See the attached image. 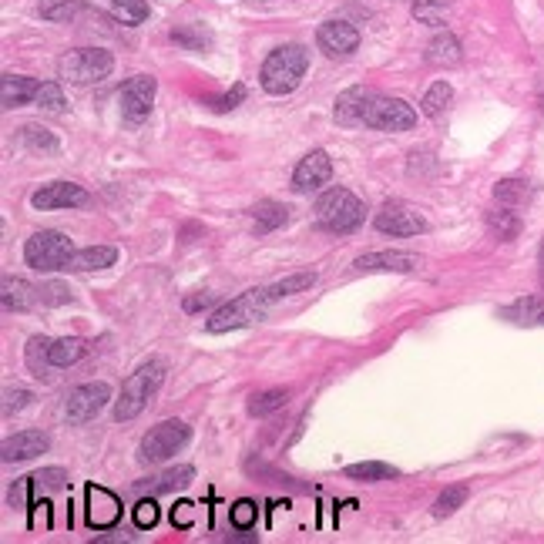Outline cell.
<instances>
[{"label": "cell", "instance_id": "1", "mask_svg": "<svg viewBox=\"0 0 544 544\" xmlns=\"http://www.w3.org/2000/svg\"><path fill=\"white\" fill-rule=\"evenodd\" d=\"M306 68H309V51L303 44H283V48H276L262 61L259 81L269 95H293L299 81L306 78Z\"/></svg>", "mask_w": 544, "mask_h": 544}, {"label": "cell", "instance_id": "2", "mask_svg": "<svg viewBox=\"0 0 544 544\" xmlns=\"http://www.w3.org/2000/svg\"><path fill=\"white\" fill-rule=\"evenodd\" d=\"M165 380V363L162 360H148L142 363L121 387L118 400H115V420L125 424V420H135L142 410L148 407V400L155 397V390L162 387Z\"/></svg>", "mask_w": 544, "mask_h": 544}, {"label": "cell", "instance_id": "3", "mask_svg": "<svg viewBox=\"0 0 544 544\" xmlns=\"http://www.w3.org/2000/svg\"><path fill=\"white\" fill-rule=\"evenodd\" d=\"M316 222H320L326 232L350 236V232H356L367 222V205L356 199L350 189H330L316 202Z\"/></svg>", "mask_w": 544, "mask_h": 544}, {"label": "cell", "instance_id": "4", "mask_svg": "<svg viewBox=\"0 0 544 544\" xmlns=\"http://www.w3.org/2000/svg\"><path fill=\"white\" fill-rule=\"evenodd\" d=\"M272 306L269 299V289L259 286V289H246L242 296H236L232 303L219 306L215 313L205 320V330L209 333H229V330H242V326L256 323L266 316V309Z\"/></svg>", "mask_w": 544, "mask_h": 544}, {"label": "cell", "instance_id": "5", "mask_svg": "<svg viewBox=\"0 0 544 544\" xmlns=\"http://www.w3.org/2000/svg\"><path fill=\"white\" fill-rule=\"evenodd\" d=\"M74 242L64 236V232H54V229H44V232H34L24 246V262L37 272H58V269H68V262L74 256Z\"/></svg>", "mask_w": 544, "mask_h": 544}, {"label": "cell", "instance_id": "6", "mask_svg": "<svg viewBox=\"0 0 544 544\" xmlns=\"http://www.w3.org/2000/svg\"><path fill=\"white\" fill-rule=\"evenodd\" d=\"M111 71H115V58H111V51L105 48H78V51H68L58 61V74L71 84L105 81Z\"/></svg>", "mask_w": 544, "mask_h": 544}, {"label": "cell", "instance_id": "7", "mask_svg": "<svg viewBox=\"0 0 544 544\" xmlns=\"http://www.w3.org/2000/svg\"><path fill=\"white\" fill-rule=\"evenodd\" d=\"M189 437H192V427L185 424V420H162V424L152 427L142 437L138 457H142L145 464H162V461L175 457L178 450L189 444Z\"/></svg>", "mask_w": 544, "mask_h": 544}, {"label": "cell", "instance_id": "8", "mask_svg": "<svg viewBox=\"0 0 544 544\" xmlns=\"http://www.w3.org/2000/svg\"><path fill=\"white\" fill-rule=\"evenodd\" d=\"M363 128L373 131H414L417 128V111L400 98H387L373 91L367 115H363Z\"/></svg>", "mask_w": 544, "mask_h": 544}, {"label": "cell", "instance_id": "9", "mask_svg": "<svg viewBox=\"0 0 544 544\" xmlns=\"http://www.w3.org/2000/svg\"><path fill=\"white\" fill-rule=\"evenodd\" d=\"M155 91H158V84H155V78H148V74H135V78L121 88V115H125V125H131V128L145 125L148 115H152V105H155Z\"/></svg>", "mask_w": 544, "mask_h": 544}, {"label": "cell", "instance_id": "10", "mask_svg": "<svg viewBox=\"0 0 544 544\" xmlns=\"http://www.w3.org/2000/svg\"><path fill=\"white\" fill-rule=\"evenodd\" d=\"M373 225H377V232H383V236H403V239L427 232V219L414 209V205H407V202H387L377 212Z\"/></svg>", "mask_w": 544, "mask_h": 544}, {"label": "cell", "instance_id": "11", "mask_svg": "<svg viewBox=\"0 0 544 544\" xmlns=\"http://www.w3.org/2000/svg\"><path fill=\"white\" fill-rule=\"evenodd\" d=\"M108 400H111L108 383H81L78 390H71L64 414H68L71 424H88V420H95L108 407Z\"/></svg>", "mask_w": 544, "mask_h": 544}, {"label": "cell", "instance_id": "12", "mask_svg": "<svg viewBox=\"0 0 544 544\" xmlns=\"http://www.w3.org/2000/svg\"><path fill=\"white\" fill-rule=\"evenodd\" d=\"M316 44L326 58L340 61V58H350V54L360 51V31L346 21H323L320 31H316Z\"/></svg>", "mask_w": 544, "mask_h": 544}, {"label": "cell", "instance_id": "13", "mask_svg": "<svg viewBox=\"0 0 544 544\" xmlns=\"http://www.w3.org/2000/svg\"><path fill=\"white\" fill-rule=\"evenodd\" d=\"M333 175V162L323 148H313L309 155L299 158L296 172H293V189L299 195H309V192H320Z\"/></svg>", "mask_w": 544, "mask_h": 544}, {"label": "cell", "instance_id": "14", "mask_svg": "<svg viewBox=\"0 0 544 544\" xmlns=\"http://www.w3.org/2000/svg\"><path fill=\"white\" fill-rule=\"evenodd\" d=\"M31 205L37 212L78 209V205H88V192H84V185L78 182H51L31 195Z\"/></svg>", "mask_w": 544, "mask_h": 544}, {"label": "cell", "instance_id": "15", "mask_svg": "<svg viewBox=\"0 0 544 544\" xmlns=\"http://www.w3.org/2000/svg\"><path fill=\"white\" fill-rule=\"evenodd\" d=\"M48 447H51V437L44 434V430H21V434L7 437L4 444H0V457H4V464L34 461V457L48 454Z\"/></svg>", "mask_w": 544, "mask_h": 544}, {"label": "cell", "instance_id": "16", "mask_svg": "<svg viewBox=\"0 0 544 544\" xmlns=\"http://www.w3.org/2000/svg\"><path fill=\"white\" fill-rule=\"evenodd\" d=\"M121 521V501L111 491H105V487H88V524L98 531H108L115 528V524Z\"/></svg>", "mask_w": 544, "mask_h": 544}, {"label": "cell", "instance_id": "17", "mask_svg": "<svg viewBox=\"0 0 544 544\" xmlns=\"http://www.w3.org/2000/svg\"><path fill=\"white\" fill-rule=\"evenodd\" d=\"M360 272H417L424 266V259L414 252H367L353 262Z\"/></svg>", "mask_w": 544, "mask_h": 544}, {"label": "cell", "instance_id": "18", "mask_svg": "<svg viewBox=\"0 0 544 544\" xmlns=\"http://www.w3.org/2000/svg\"><path fill=\"white\" fill-rule=\"evenodd\" d=\"M370 98H373V88H363V84L346 88L343 95L336 98V121H340V125H350V128H360L363 115H367Z\"/></svg>", "mask_w": 544, "mask_h": 544}, {"label": "cell", "instance_id": "19", "mask_svg": "<svg viewBox=\"0 0 544 544\" xmlns=\"http://www.w3.org/2000/svg\"><path fill=\"white\" fill-rule=\"evenodd\" d=\"M37 299H41V293L21 276H4V283H0V303L7 313H27Z\"/></svg>", "mask_w": 544, "mask_h": 544}, {"label": "cell", "instance_id": "20", "mask_svg": "<svg viewBox=\"0 0 544 544\" xmlns=\"http://www.w3.org/2000/svg\"><path fill=\"white\" fill-rule=\"evenodd\" d=\"M37 88H41V81L24 78V74H4V78H0V101H4L7 111L21 105H34Z\"/></svg>", "mask_w": 544, "mask_h": 544}, {"label": "cell", "instance_id": "21", "mask_svg": "<svg viewBox=\"0 0 544 544\" xmlns=\"http://www.w3.org/2000/svg\"><path fill=\"white\" fill-rule=\"evenodd\" d=\"M195 477V467H172V471H162L155 477H148V481H135V494L142 497H155V494H165V491H175V487H185L192 484Z\"/></svg>", "mask_w": 544, "mask_h": 544}, {"label": "cell", "instance_id": "22", "mask_svg": "<svg viewBox=\"0 0 544 544\" xmlns=\"http://www.w3.org/2000/svg\"><path fill=\"white\" fill-rule=\"evenodd\" d=\"M501 316L508 323L518 326H544V299L541 296H521L511 306L501 309Z\"/></svg>", "mask_w": 544, "mask_h": 544}, {"label": "cell", "instance_id": "23", "mask_svg": "<svg viewBox=\"0 0 544 544\" xmlns=\"http://www.w3.org/2000/svg\"><path fill=\"white\" fill-rule=\"evenodd\" d=\"M118 262V252L111 246H88V249H78L68 262V272H98V269H108Z\"/></svg>", "mask_w": 544, "mask_h": 544}, {"label": "cell", "instance_id": "24", "mask_svg": "<svg viewBox=\"0 0 544 544\" xmlns=\"http://www.w3.org/2000/svg\"><path fill=\"white\" fill-rule=\"evenodd\" d=\"M51 343L48 336H31L24 346V363H27V370L34 373L37 380H48L51 377V370H54V363H51Z\"/></svg>", "mask_w": 544, "mask_h": 544}, {"label": "cell", "instance_id": "25", "mask_svg": "<svg viewBox=\"0 0 544 544\" xmlns=\"http://www.w3.org/2000/svg\"><path fill=\"white\" fill-rule=\"evenodd\" d=\"M427 64H434V68H454V64H461V41H457L454 34H437L434 41L427 44Z\"/></svg>", "mask_w": 544, "mask_h": 544}, {"label": "cell", "instance_id": "26", "mask_svg": "<svg viewBox=\"0 0 544 544\" xmlns=\"http://www.w3.org/2000/svg\"><path fill=\"white\" fill-rule=\"evenodd\" d=\"M84 353H88V343L78 340V336H64V340H54L51 343V363H54V370L71 367V363H78Z\"/></svg>", "mask_w": 544, "mask_h": 544}, {"label": "cell", "instance_id": "27", "mask_svg": "<svg viewBox=\"0 0 544 544\" xmlns=\"http://www.w3.org/2000/svg\"><path fill=\"white\" fill-rule=\"evenodd\" d=\"M252 219H256L259 236H266V232H276L279 225H286L289 209H286V205H279V202H259L256 209H252Z\"/></svg>", "mask_w": 544, "mask_h": 544}, {"label": "cell", "instance_id": "28", "mask_svg": "<svg viewBox=\"0 0 544 544\" xmlns=\"http://www.w3.org/2000/svg\"><path fill=\"white\" fill-rule=\"evenodd\" d=\"M494 199L508 205V209H518V205L531 199V185L524 182V178H501V182L494 185Z\"/></svg>", "mask_w": 544, "mask_h": 544}, {"label": "cell", "instance_id": "29", "mask_svg": "<svg viewBox=\"0 0 544 544\" xmlns=\"http://www.w3.org/2000/svg\"><path fill=\"white\" fill-rule=\"evenodd\" d=\"M454 101V88H450L447 81H434L427 88L424 101H420V111H424L427 118H440L447 111V105Z\"/></svg>", "mask_w": 544, "mask_h": 544}, {"label": "cell", "instance_id": "30", "mask_svg": "<svg viewBox=\"0 0 544 544\" xmlns=\"http://www.w3.org/2000/svg\"><path fill=\"white\" fill-rule=\"evenodd\" d=\"M313 283H316V272H293V276L279 279V283H272V286H266V289H269V299H272V303H279V299H286V296L303 293V289H309Z\"/></svg>", "mask_w": 544, "mask_h": 544}, {"label": "cell", "instance_id": "31", "mask_svg": "<svg viewBox=\"0 0 544 544\" xmlns=\"http://www.w3.org/2000/svg\"><path fill=\"white\" fill-rule=\"evenodd\" d=\"M37 14L51 24H68L81 14V4H74V0H41V4H37Z\"/></svg>", "mask_w": 544, "mask_h": 544}, {"label": "cell", "instance_id": "32", "mask_svg": "<svg viewBox=\"0 0 544 544\" xmlns=\"http://www.w3.org/2000/svg\"><path fill=\"white\" fill-rule=\"evenodd\" d=\"M400 471L390 464H380V461H363V464H350L346 467V477L353 481H393Z\"/></svg>", "mask_w": 544, "mask_h": 544}, {"label": "cell", "instance_id": "33", "mask_svg": "<svg viewBox=\"0 0 544 544\" xmlns=\"http://www.w3.org/2000/svg\"><path fill=\"white\" fill-rule=\"evenodd\" d=\"M34 105H37V108H44V111H51V115H64V111H68V98H64L61 84H54V81H41V88H37Z\"/></svg>", "mask_w": 544, "mask_h": 544}, {"label": "cell", "instance_id": "34", "mask_svg": "<svg viewBox=\"0 0 544 544\" xmlns=\"http://www.w3.org/2000/svg\"><path fill=\"white\" fill-rule=\"evenodd\" d=\"M450 14V0H414V17L427 27H440Z\"/></svg>", "mask_w": 544, "mask_h": 544}, {"label": "cell", "instance_id": "35", "mask_svg": "<svg viewBox=\"0 0 544 544\" xmlns=\"http://www.w3.org/2000/svg\"><path fill=\"white\" fill-rule=\"evenodd\" d=\"M21 142H24V148H31V152H48V155L58 152V138H54L51 131L41 128V125H24L21 128Z\"/></svg>", "mask_w": 544, "mask_h": 544}, {"label": "cell", "instance_id": "36", "mask_svg": "<svg viewBox=\"0 0 544 544\" xmlns=\"http://www.w3.org/2000/svg\"><path fill=\"white\" fill-rule=\"evenodd\" d=\"M467 494H471V487L467 484H450L447 491L434 501V518H447V514H454L457 508H464Z\"/></svg>", "mask_w": 544, "mask_h": 544}, {"label": "cell", "instance_id": "37", "mask_svg": "<svg viewBox=\"0 0 544 544\" xmlns=\"http://www.w3.org/2000/svg\"><path fill=\"white\" fill-rule=\"evenodd\" d=\"M286 400H289L286 390H262L249 400V414L252 417H269V414H276L279 407H286Z\"/></svg>", "mask_w": 544, "mask_h": 544}, {"label": "cell", "instance_id": "38", "mask_svg": "<svg viewBox=\"0 0 544 544\" xmlns=\"http://www.w3.org/2000/svg\"><path fill=\"white\" fill-rule=\"evenodd\" d=\"M108 4H111V11H115L118 21L128 24V27L142 24L148 17V0H108Z\"/></svg>", "mask_w": 544, "mask_h": 544}, {"label": "cell", "instance_id": "39", "mask_svg": "<svg viewBox=\"0 0 544 544\" xmlns=\"http://www.w3.org/2000/svg\"><path fill=\"white\" fill-rule=\"evenodd\" d=\"M487 225H491V229H494L501 239H514V236L521 232V219L508 209V205H504V209L487 212Z\"/></svg>", "mask_w": 544, "mask_h": 544}, {"label": "cell", "instance_id": "40", "mask_svg": "<svg viewBox=\"0 0 544 544\" xmlns=\"http://www.w3.org/2000/svg\"><path fill=\"white\" fill-rule=\"evenodd\" d=\"M172 41L182 44V48H189V51H205L212 44V37L202 24H189V27H178V31H172Z\"/></svg>", "mask_w": 544, "mask_h": 544}, {"label": "cell", "instance_id": "41", "mask_svg": "<svg viewBox=\"0 0 544 544\" xmlns=\"http://www.w3.org/2000/svg\"><path fill=\"white\" fill-rule=\"evenodd\" d=\"M242 101H246V84H236V88H229L225 95H219V98H209L205 105H209L215 115H225V111H236Z\"/></svg>", "mask_w": 544, "mask_h": 544}, {"label": "cell", "instance_id": "42", "mask_svg": "<svg viewBox=\"0 0 544 544\" xmlns=\"http://www.w3.org/2000/svg\"><path fill=\"white\" fill-rule=\"evenodd\" d=\"M31 400H34V397H31V390H24V387H7V390H4V407H0V410H4V417H14L17 410H24Z\"/></svg>", "mask_w": 544, "mask_h": 544}, {"label": "cell", "instance_id": "43", "mask_svg": "<svg viewBox=\"0 0 544 544\" xmlns=\"http://www.w3.org/2000/svg\"><path fill=\"white\" fill-rule=\"evenodd\" d=\"M135 524L142 531L155 528V524H158V504H155V497H142V501L135 504Z\"/></svg>", "mask_w": 544, "mask_h": 544}, {"label": "cell", "instance_id": "44", "mask_svg": "<svg viewBox=\"0 0 544 544\" xmlns=\"http://www.w3.org/2000/svg\"><path fill=\"white\" fill-rule=\"evenodd\" d=\"M256 514H259V508L252 501H236V504H232V524H236L239 531H249L252 524H256Z\"/></svg>", "mask_w": 544, "mask_h": 544}, {"label": "cell", "instance_id": "45", "mask_svg": "<svg viewBox=\"0 0 544 544\" xmlns=\"http://www.w3.org/2000/svg\"><path fill=\"white\" fill-rule=\"evenodd\" d=\"M41 303L44 306H64V303H71V289L64 286V283H44L41 289Z\"/></svg>", "mask_w": 544, "mask_h": 544}, {"label": "cell", "instance_id": "46", "mask_svg": "<svg viewBox=\"0 0 544 544\" xmlns=\"http://www.w3.org/2000/svg\"><path fill=\"white\" fill-rule=\"evenodd\" d=\"M34 481L51 487V491H61V487H68V474H64L61 467H48V471H37Z\"/></svg>", "mask_w": 544, "mask_h": 544}, {"label": "cell", "instance_id": "47", "mask_svg": "<svg viewBox=\"0 0 544 544\" xmlns=\"http://www.w3.org/2000/svg\"><path fill=\"white\" fill-rule=\"evenodd\" d=\"M31 487H34V477H21L14 487H11V494H7V501L14 504V508H24L27 501H31Z\"/></svg>", "mask_w": 544, "mask_h": 544}, {"label": "cell", "instance_id": "48", "mask_svg": "<svg viewBox=\"0 0 544 544\" xmlns=\"http://www.w3.org/2000/svg\"><path fill=\"white\" fill-rule=\"evenodd\" d=\"M215 303V293H195L185 299V313H199V309H209Z\"/></svg>", "mask_w": 544, "mask_h": 544}, {"label": "cell", "instance_id": "49", "mask_svg": "<svg viewBox=\"0 0 544 544\" xmlns=\"http://www.w3.org/2000/svg\"><path fill=\"white\" fill-rule=\"evenodd\" d=\"M538 266H541V283H544V239H541V252H538Z\"/></svg>", "mask_w": 544, "mask_h": 544}]
</instances>
